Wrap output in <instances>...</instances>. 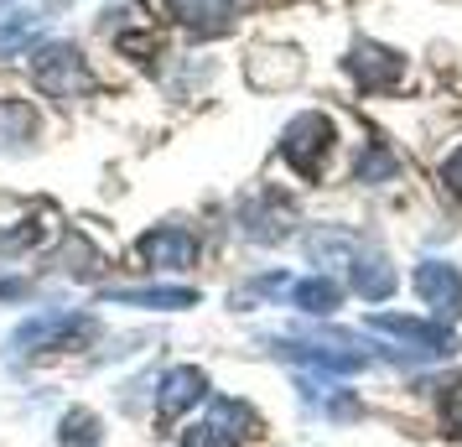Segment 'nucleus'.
<instances>
[{
    "label": "nucleus",
    "instance_id": "39448f33",
    "mask_svg": "<svg viewBox=\"0 0 462 447\" xmlns=\"http://www.w3.org/2000/svg\"><path fill=\"white\" fill-rule=\"evenodd\" d=\"M348 68V79H354L364 94H384V88H400L405 84V58H400L395 47H379V42H354V52L343 58Z\"/></svg>",
    "mask_w": 462,
    "mask_h": 447
},
{
    "label": "nucleus",
    "instance_id": "7ed1b4c3",
    "mask_svg": "<svg viewBox=\"0 0 462 447\" xmlns=\"http://www.w3.org/2000/svg\"><path fill=\"white\" fill-rule=\"evenodd\" d=\"M32 73H37V84H42L52 99H79V94H88V63L73 42L37 47V52H32Z\"/></svg>",
    "mask_w": 462,
    "mask_h": 447
},
{
    "label": "nucleus",
    "instance_id": "6ab92c4d",
    "mask_svg": "<svg viewBox=\"0 0 462 447\" xmlns=\"http://www.w3.org/2000/svg\"><path fill=\"white\" fill-rule=\"evenodd\" d=\"M384 177H395V156L379 141H369V151L358 156V167H354V182H384Z\"/></svg>",
    "mask_w": 462,
    "mask_h": 447
},
{
    "label": "nucleus",
    "instance_id": "5701e85b",
    "mask_svg": "<svg viewBox=\"0 0 462 447\" xmlns=\"http://www.w3.org/2000/svg\"><path fill=\"white\" fill-rule=\"evenodd\" d=\"M441 416H447V426H452V432H462V380L447 385V396H441Z\"/></svg>",
    "mask_w": 462,
    "mask_h": 447
},
{
    "label": "nucleus",
    "instance_id": "1a4fd4ad",
    "mask_svg": "<svg viewBox=\"0 0 462 447\" xmlns=\"http://www.w3.org/2000/svg\"><path fill=\"white\" fill-rule=\"evenodd\" d=\"M208 396V375L198 369V364H177L162 375V390H156V405H162V416H182L192 405Z\"/></svg>",
    "mask_w": 462,
    "mask_h": 447
},
{
    "label": "nucleus",
    "instance_id": "9d476101",
    "mask_svg": "<svg viewBox=\"0 0 462 447\" xmlns=\"http://www.w3.org/2000/svg\"><path fill=\"white\" fill-rule=\"evenodd\" d=\"M301 79V52L296 47H260L250 52V84L254 88H286Z\"/></svg>",
    "mask_w": 462,
    "mask_h": 447
},
{
    "label": "nucleus",
    "instance_id": "20e7f679",
    "mask_svg": "<svg viewBox=\"0 0 462 447\" xmlns=\"http://www.w3.org/2000/svg\"><path fill=\"white\" fill-rule=\"evenodd\" d=\"M369 328H374V333L400 339L411 354H420V359H447V354H457V333H452L447 322L405 318V312H374V318H369Z\"/></svg>",
    "mask_w": 462,
    "mask_h": 447
},
{
    "label": "nucleus",
    "instance_id": "f03ea898",
    "mask_svg": "<svg viewBox=\"0 0 462 447\" xmlns=\"http://www.w3.org/2000/svg\"><path fill=\"white\" fill-rule=\"evenodd\" d=\"M337 141V126L333 115H322V109H301L291 126L281 130V156L296 167V177H317L322 162H328V151Z\"/></svg>",
    "mask_w": 462,
    "mask_h": 447
},
{
    "label": "nucleus",
    "instance_id": "393cba45",
    "mask_svg": "<svg viewBox=\"0 0 462 447\" xmlns=\"http://www.w3.org/2000/svg\"><path fill=\"white\" fill-rule=\"evenodd\" d=\"M5 5H11V0H0V11H5Z\"/></svg>",
    "mask_w": 462,
    "mask_h": 447
},
{
    "label": "nucleus",
    "instance_id": "412c9836",
    "mask_svg": "<svg viewBox=\"0 0 462 447\" xmlns=\"http://www.w3.org/2000/svg\"><path fill=\"white\" fill-rule=\"evenodd\" d=\"M37 32V16H16V22H0V52H11V47H22L26 37Z\"/></svg>",
    "mask_w": 462,
    "mask_h": 447
},
{
    "label": "nucleus",
    "instance_id": "b1692460",
    "mask_svg": "<svg viewBox=\"0 0 462 447\" xmlns=\"http://www.w3.org/2000/svg\"><path fill=\"white\" fill-rule=\"evenodd\" d=\"M22 297H32V281H22V276L0 281V302H22Z\"/></svg>",
    "mask_w": 462,
    "mask_h": 447
},
{
    "label": "nucleus",
    "instance_id": "0eeeda50",
    "mask_svg": "<svg viewBox=\"0 0 462 447\" xmlns=\"http://www.w3.org/2000/svg\"><path fill=\"white\" fill-rule=\"evenodd\" d=\"M135 256L146 260L151 271H188V265H198V235L188 224H156V229L141 235Z\"/></svg>",
    "mask_w": 462,
    "mask_h": 447
},
{
    "label": "nucleus",
    "instance_id": "4468645a",
    "mask_svg": "<svg viewBox=\"0 0 462 447\" xmlns=\"http://www.w3.org/2000/svg\"><path fill=\"white\" fill-rule=\"evenodd\" d=\"M58 447H105V422L88 405H73L58 422Z\"/></svg>",
    "mask_w": 462,
    "mask_h": 447
},
{
    "label": "nucleus",
    "instance_id": "a211bd4d",
    "mask_svg": "<svg viewBox=\"0 0 462 447\" xmlns=\"http://www.w3.org/2000/svg\"><path fill=\"white\" fill-rule=\"evenodd\" d=\"M307 256H312L317 265H337V260L354 256V239L337 235L333 224H322V229H312V235H307Z\"/></svg>",
    "mask_w": 462,
    "mask_h": 447
},
{
    "label": "nucleus",
    "instance_id": "2eb2a0df",
    "mask_svg": "<svg viewBox=\"0 0 462 447\" xmlns=\"http://www.w3.org/2000/svg\"><path fill=\"white\" fill-rule=\"evenodd\" d=\"M208 422L213 426H224L229 437H254L260 432V416H254V405H245V401H234V396H218V401L208 405Z\"/></svg>",
    "mask_w": 462,
    "mask_h": 447
},
{
    "label": "nucleus",
    "instance_id": "4be33fe9",
    "mask_svg": "<svg viewBox=\"0 0 462 447\" xmlns=\"http://www.w3.org/2000/svg\"><path fill=\"white\" fill-rule=\"evenodd\" d=\"M441 182H447V192H452V198H462V141L447 151V162H441Z\"/></svg>",
    "mask_w": 462,
    "mask_h": 447
},
{
    "label": "nucleus",
    "instance_id": "f3484780",
    "mask_svg": "<svg viewBox=\"0 0 462 447\" xmlns=\"http://www.w3.org/2000/svg\"><path fill=\"white\" fill-rule=\"evenodd\" d=\"M354 286H358V297L384 302L390 292H395V271H390V260L384 256H364L354 265Z\"/></svg>",
    "mask_w": 462,
    "mask_h": 447
},
{
    "label": "nucleus",
    "instance_id": "aec40b11",
    "mask_svg": "<svg viewBox=\"0 0 462 447\" xmlns=\"http://www.w3.org/2000/svg\"><path fill=\"white\" fill-rule=\"evenodd\" d=\"M182 447H239V437H229L224 426H213V422H198L182 432Z\"/></svg>",
    "mask_w": 462,
    "mask_h": 447
},
{
    "label": "nucleus",
    "instance_id": "dca6fc26",
    "mask_svg": "<svg viewBox=\"0 0 462 447\" xmlns=\"http://www.w3.org/2000/svg\"><path fill=\"white\" fill-rule=\"evenodd\" d=\"M37 135V109L22 99H0V146H26Z\"/></svg>",
    "mask_w": 462,
    "mask_h": 447
},
{
    "label": "nucleus",
    "instance_id": "6e6552de",
    "mask_svg": "<svg viewBox=\"0 0 462 447\" xmlns=\"http://www.w3.org/2000/svg\"><path fill=\"white\" fill-rule=\"evenodd\" d=\"M239 224H245V235L260 239V245H281V239L291 235L296 224V209L281 198V192L260 188L254 198H245V209H239Z\"/></svg>",
    "mask_w": 462,
    "mask_h": 447
},
{
    "label": "nucleus",
    "instance_id": "f257e3e1",
    "mask_svg": "<svg viewBox=\"0 0 462 447\" xmlns=\"http://www.w3.org/2000/svg\"><path fill=\"white\" fill-rule=\"evenodd\" d=\"M99 322L88 312H47V318H32L11 333V354L16 359H32V354H63V349H84L94 343Z\"/></svg>",
    "mask_w": 462,
    "mask_h": 447
},
{
    "label": "nucleus",
    "instance_id": "f8f14e48",
    "mask_svg": "<svg viewBox=\"0 0 462 447\" xmlns=\"http://www.w3.org/2000/svg\"><path fill=\"white\" fill-rule=\"evenodd\" d=\"M286 297H291V307H301V312L322 318V312H337L343 286H337L333 276H307V281H291V286H286Z\"/></svg>",
    "mask_w": 462,
    "mask_h": 447
},
{
    "label": "nucleus",
    "instance_id": "9b49d317",
    "mask_svg": "<svg viewBox=\"0 0 462 447\" xmlns=\"http://www.w3.org/2000/svg\"><path fill=\"white\" fill-rule=\"evenodd\" d=\"M105 302L151 307V312H182V307H198V292L192 286H120V292H105Z\"/></svg>",
    "mask_w": 462,
    "mask_h": 447
},
{
    "label": "nucleus",
    "instance_id": "ddd939ff",
    "mask_svg": "<svg viewBox=\"0 0 462 447\" xmlns=\"http://www.w3.org/2000/svg\"><path fill=\"white\" fill-rule=\"evenodd\" d=\"M167 5L198 32H224L234 22V0H167Z\"/></svg>",
    "mask_w": 462,
    "mask_h": 447
},
{
    "label": "nucleus",
    "instance_id": "423d86ee",
    "mask_svg": "<svg viewBox=\"0 0 462 447\" xmlns=\"http://www.w3.org/2000/svg\"><path fill=\"white\" fill-rule=\"evenodd\" d=\"M411 286H416L420 307H431V318H441V322L462 318V271L452 260H420Z\"/></svg>",
    "mask_w": 462,
    "mask_h": 447
}]
</instances>
